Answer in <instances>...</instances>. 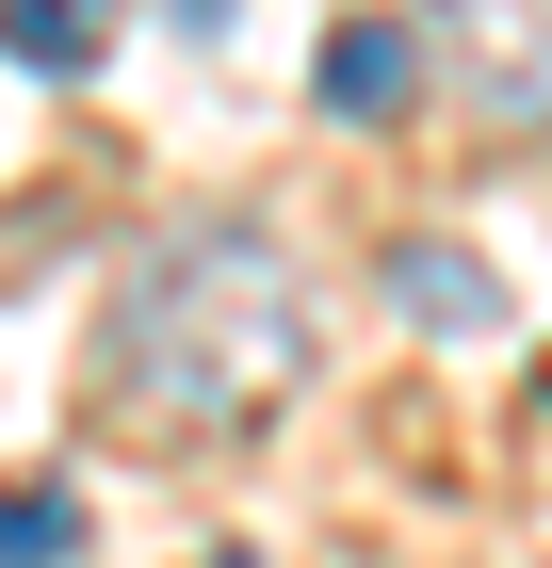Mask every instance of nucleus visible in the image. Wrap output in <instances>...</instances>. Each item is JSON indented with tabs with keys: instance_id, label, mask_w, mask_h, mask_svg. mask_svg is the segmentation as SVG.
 I'll list each match as a JSON object with an SVG mask.
<instances>
[{
	"instance_id": "4",
	"label": "nucleus",
	"mask_w": 552,
	"mask_h": 568,
	"mask_svg": "<svg viewBox=\"0 0 552 568\" xmlns=\"http://www.w3.org/2000/svg\"><path fill=\"white\" fill-rule=\"evenodd\" d=\"M98 49H114V0H0V65H33V82H82Z\"/></svg>"
},
{
	"instance_id": "6",
	"label": "nucleus",
	"mask_w": 552,
	"mask_h": 568,
	"mask_svg": "<svg viewBox=\"0 0 552 568\" xmlns=\"http://www.w3.org/2000/svg\"><path fill=\"white\" fill-rule=\"evenodd\" d=\"M390 293L423 308V325H504V293L455 261V244H390Z\"/></svg>"
},
{
	"instance_id": "1",
	"label": "nucleus",
	"mask_w": 552,
	"mask_h": 568,
	"mask_svg": "<svg viewBox=\"0 0 552 568\" xmlns=\"http://www.w3.org/2000/svg\"><path fill=\"white\" fill-rule=\"evenodd\" d=\"M130 406L163 438H244L293 406L309 374V276L293 244H260V227H163L114 293V342H98Z\"/></svg>"
},
{
	"instance_id": "2",
	"label": "nucleus",
	"mask_w": 552,
	"mask_h": 568,
	"mask_svg": "<svg viewBox=\"0 0 552 568\" xmlns=\"http://www.w3.org/2000/svg\"><path fill=\"white\" fill-rule=\"evenodd\" d=\"M423 49L471 131H552V0H423Z\"/></svg>"
},
{
	"instance_id": "5",
	"label": "nucleus",
	"mask_w": 552,
	"mask_h": 568,
	"mask_svg": "<svg viewBox=\"0 0 552 568\" xmlns=\"http://www.w3.org/2000/svg\"><path fill=\"white\" fill-rule=\"evenodd\" d=\"M66 552H82V487H66V471H17V487H0V568H66Z\"/></svg>"
},
{
	"instance_id": "3",
	"label": "nucleus",
	"mask_w": 552,
	"mask_h": 568,
	"mask_svg": "<svg viewBox=\"0 0 552 568\" xmlns=\"http://www.w3.org/2000/svg\"><path fill=\"white\" fill-rule=\"evenodd\" d=\"M407 82H423V33H407V17H325L309 98H325L341 131H390V114H407Z\"/></svg>"
}]
</instances>
